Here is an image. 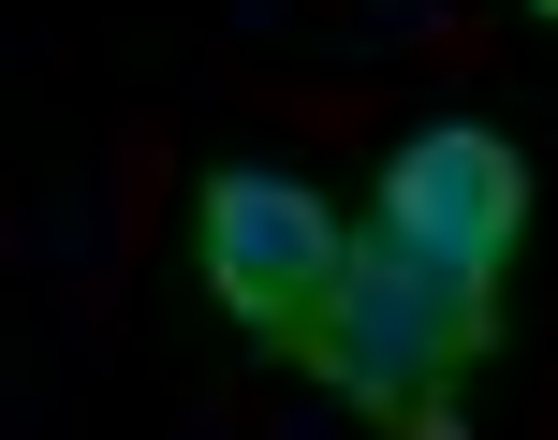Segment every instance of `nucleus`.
I'll use <instances>...</instances> for the list:
<instances>
[{
  "mask_svg": "<svg viewBox=\"0 0 558 440\" xmlns=\"http://www.w3.org/2000/svg\"><path fill=\"white\" fill-rule=\"evenodd\" d=\"M485 353H500V279H456V265H412L397 235H353V279H338V308L308 323L294 367L397 440H456V382Z\"/></svg>",
  "mask_w": 558,
  "mask_h": 440,
  "instance_id": "obj_1",
  "label": "nucleus"
},
{
  "mask_svg": "<svg viewBox=\"0 0 558 440\" xmlns=\"http://www.w3.org/2000/svg\"><path fill=\"white\" fill-rule=\"evenodd\" d=\"M192 279H206V308H221L235 338L308 353V323H324L338 279H353V220L308 192V176H279V162H221L206 206H192Z\"/></svg>",
  "mask_w": 558,
  "mask_h": 440,
  "instance_id": "obj_2",
  "label": "nucleus"
},
{
  "mask_svg": "<svg viewBox=\"0 0 558 440\" xmlns=\"http://www.w3.org/2000/svg\"><path fill=\"white\" fill-rule=\"evenodd\" d=\"M367 235H397L412 265L500 279L514 249H530V162H514L485 118H426V133L383 162V206H367Z\"/></svg>",
  "mask_w": 558,
  "mask_h": 440,
  "instance_id": "obj_3",
  "label": "nucleus"
},
{
  "mask_svg": "<svg viewBox=\"0 0 558 440\" xmlns=\"http://www.w3.org/2000/svg\"><path fill=\"white\" fill-rule=\"evenodd\" d=\"M530 15H558V0H530Z\"/></svg>",
  "mask_w": 558,
  "mask_h": 440,
  "instance_id": "obj_4",
  "label": "nucleus"
}]
</instances>
